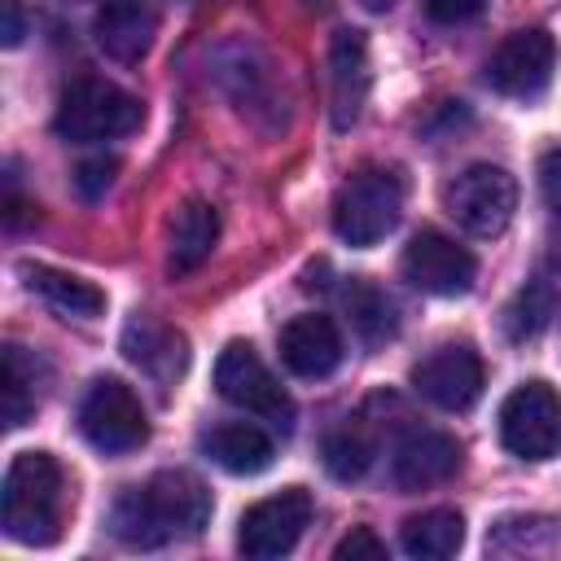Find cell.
<instances>
[{
  "label": "cell",
  "mask_w": 561,
  "mask_h": 561,
  "mask_svg": "<svg viewBox=\"0 0 561 561\" xmlns=\"http://www.w3.org/2000/svg\"><path fill=\"white\" fill-rule=\"evenodd\" d=\"M416 394H425L443 412H465L482 394V359L469 342H443L412 368Z\"/></svg>",
  "instance_id": "11"
},
{
  "label": "cell",
  "mask_w": 561,
  "mask_h": 561,
  "mask_svg": "<svg viewBox=\"0 0 561 561\" xmlns=\"http://www.w3.org/2000/svg\"><path fill=\"white\" fill-rule=\"evenodd\" d=\"M460 465V443L443 430H412L394 447V482L403 491H430L447 482Z\"/></svg>",
  "instance_id": "14"
},
{
  "label": "cell",
  "mask_w": 561,
  "mask_h": 561,
  "mask_svg": "<svg viewBox=\"0 0 561 561\" xmlns=\"http://www.w3.org/2000/svg\"><path fill=\"white\" fill-rule=\"evenodd\" d=\"M123 351H127V359H131L136 368H145V373L158 377V381L180 377V373H184V359H188V355H184V337H180L175 329L149 320V316H140V320H131V324L123 329Z\"/></svg>",
  "instance_id": "19"
},
{
  "label": "cell",
  "mask_w": 561,
  "mask_h": 561,
  "mask_svg": "<svg viewBox=\"0 0 561 561\" xmlns=\"http://www.w3.org/2000/svg\"><path fill=\"white\" fill-rule=\"evenodd\" d=\"M403 276L434 298H456L473 289L478 263L465 245H456L447 232L438 228H421L408 245H403Z\"/></svg>",
  "instance_id": "10"
},
{
  "label": "cell",
  "mask_w": 561,
  "mask_h": 561,
  "mask_svg": "<svg viewBox=\"0 0 561 561\" xmlns=\"http://www.w3.org/2000/svg\"><path fill=\"white\" fill-rule=\"evenodd\" d=\"M307 522H311V495L302 486H285V491H276V495H267L241 513L237 548L250 561H276L285 552H294Z\"/></svg>",
  "instance_id": "9"
},
{
  "label": "cell",
  "mask_w": 561,
  "mask_h": 561,
  "mask_svg": "<svg viewBox=\"0 0 561 561\" xmlns=\"http://www.w3.org/2000/svg\"><path fill=\"white\" fill-rule=\"evenodd\" d=\"M145 118L140 101L131 92H123L118 83L110 79H75L61 88V101H57V114H53V131L70 145H96V140H114V136H127L136 131Z\"/></svg>",
  "instance_id": "3"
},
{
  "label": "cell",
  "mask_w": 561,
  "mask_h": 561,
  "mask_svg": "<svg viewBox=\"0 0 561 561\" xmlns=\"http://www.w3.org/2000/svg\"><path fill=\"white\" fill-rule=\"evenodd\" d=\"M206 456L237 473V478H250V473H263L272 465V438L259 430V425H245V421H224L215 425L206 438H202Z\"/></svg>",
  "instance_id": "20"
},
{
  "label": "cell",
  "mask_w": 561,
  "mask_h": 561,
  "mask_svg": "<svg viewBox=\"0 0 561 561\" xmlns=\"http://www.w3.org/2000/svg\"><path fill=\"white\" fill-rule=\"evenodd\" d=\"M399 215H403V175L394 167H364L333 197V232L355 250L377 245L399 224Z\"/></svg>",
  "instance_id": "4"
},
{
  "label": "cell",
  "mask_w": 561,
  "mask_h": 561,
  "mask_svg": "<svg viewBox=\"0 0 561 561\" xmlns=\"http://www.w3.org/2000/svg\"><path fill=\"white\" fill-rule=\"evenodd\" d=\"M373 465V443L359 425H337L324 434V469L337 478V482H355L364 478Z\"/></svg>",
  "instance_id": "23"
},
{
  "label": "cell",
  "mask_w": 561,
  "mask_h": 561,
  "mask_svg": "<svg viewBox=\"0 0 561 561\" xmlns=\"http://www.w3.org/2000/svg\"><path fill=\"white\" fill-rule=\"evenodd\" d=\"M215 390L232 408H241V412H250L259 421H272L276 430L294 425V399L272 377V368L254 355L250 342H228L219 351V359H215Z\"/></svg>",
  "instance_id": "5"
},
{
  "label": "cell",
  "mask_w": 561,
  "mask_h": 561,
  "mask_svg": "<svg viewBox=\"0 0 561 561\" xmlns=\"http://www.w3.org/2000/svg\"><path fill=\"white\" fill-rule=\"evenodd\" d=\"M346 311H351L355 329H359L368 342H381V337L394 333V307H390V298H386L377 285H368V280H351V289H346Z\"/></svg>",
  "instance_id": "24"
},
{
  "label": "cell",
  "mask_w": 561,
  "mask_h": 561,
  "mask_svg": "<svg viewBox=\"0 0 561 561\" xmlns=\"http://www.w3.org/2000/svg\"><path fill=\"white\" fill-rule=\"evenodd\" d=\"M552 311H557V294H552V285L535 280V285L517 289V298H513V302L504 307V333H508L513 342L539 337V333L548 329Z\"/></svg>",
  "instance_id": "22"
},
{
  "label": "cell",
  "mask_w": 561,
  "mask_h": 561,
  "mask_svg": "<svg viewBox=\"0 0 561 561\" xmlns=\"http://www.w3.org/2000/svg\"><path fill=\"white\" fill-rule=\"evenodd\" d=\"M0 18H4V26H0V35H4V48H18V44H22V35H26V22H22V4H18V0H0Z\"/></svg>",
  "instance_id": "30"
},
{
  "label": "cell",
  "mask_w": 561,
  "mask_h": 561,
  "mask_svg": "<svg viewBox=\"0 0 561 561\" xmlns=\"http://www.w3.org/2000/svg\"><path fill=\"white\" fill-rule=\"evenodd\" d=\"M465 543V517L456 508H425L403 522L399 548L416 561H443Z\"/></svg>",
  "instance_id": "21"
},
{
  "label": "cell",
  "mask_w": 561,
  "mask_h": 561,
  "mask_svg": "<svg viewBox=\"0 0 561 561\" xmlns=\"http://www.w3.org/2000/svg\"><path fill=\"white\" fill-rule=\"evenodd\" d=\"M333 557H337V561H346V557H351V561H359V557H368V561H381V557H386V543H381V539H377L368 526H355L346 539H337Z\"/></svg>",
  "instance_id": "26"
},
{
  "label": "cell",
  "mask_w": 561,
  "mask_h": 561,
  "mask_svg": "<svg viewBox=\"0 0 561 561\" xmlns=\"http://www.w3.org/2000/svg\"><path fill=\"white\" fill-rule=\"evenodd\" d=\"M18 272H22V280H26V289H31L35 298H44V302H48L53 311H61V316L92 320V316L105 311V294H101L92 280H83V276H70V272L44 267V263H22Z\"/></svg>",
  "instance_id": "18"
},
{
  "label": "cell",
  "mask_w": 561,
  "mask_h": 561,
  "mask_svg": "<svg viewBox=\"0 0 561 561\" xmlns=\"http://www.w3.org/2000/svg\"><path fill=\"white\" fill-rule=\"evenodd\" d=\"M486 9V0H425V13L443 26H456V22H469Z\"/></svg>",
  "instance_id": "28"
},
{
  "label": "cell",
  "mask_w": 561,
  "mask_h": 561,
  "mask_svg": "<svg viewBox=\"0 0 561 561\" xmlns=\"http://www.w3.org/2000/svg\"><path fill=\"white\" fill-rule=\"evenodd\" d=\"M539 193L552 210H561V145H552L543 158H539Z\"/></svg>",
  "instance_id": "29"
},
{
  "label": "cell",
  "mask_w": 561,
  "mask_h": 561,
  "mask_svg": "<svg viewBox=\"0 0 561 561\" xmlns=\"http://www.w3.org/2000/svg\"><path fill=\"white\" fill-rule=\"evenodd\" d=\"M276 346H280L285 368H289L294 377H307V381L329 377V373L342 364V333H337V324H333L329 316H320V311L294 316V320L280 329Z\"/></svg>",
  "instance_id": "13"
},
{
  "label": "cell",
  "mask_w": 561,
  "mask_h": 561,
  "mask_svg": "<svg viewBox=\"0 0 561 561\" xmlns=\"http://www.w3.org/2000/svg\"><path fill=\"white\" fill-rule=\"evenodd\" d=\"M210 522V491L184 469H162L114 500L110 526L127 548H162L171 539H193Z\"/></svg>",
  "instance_id": "1"
},
{
  "label": "cell",
  "mask_w": 561,
  "mask_h": 561,
  "mask_svg": "<svg viewBox=\"0 0 561 561\" xmlns=\"http://www.w3.org/2000/svg\"><path fill=\"white\" fill-rule=\"evenodd\" d=\"M215 241H219V210L202 197H188L171 215V228H167V267H171V276L197 272L210 259Z\"/></svg>",
  "instance_id": "17"
},
{
  "label": "cell",
  "mask_w": 561,
  "mask_h": 561,
  "mask_svg": "<svg viewBox=\"0 0 561 561\" xmlns=\"http://www.w3.org/2000/svg\"><path fill=\"white\" fill-rule=\"evenodd\" d=\"M557 66V44L543 26H526L513 31L486 61V83L504 96H535L548 88Z\"/></svg>",
  "instance_id": "12"
},
{
  "label": "cell",
  "mask_w": 561,
  "mask_h": 561,
  "mask_svg": "<svg viewBox=\"0 0 561 561\" xmlns=\"http://www.w3.org/2000/svg\"><path fill=\"white\" fill-rule=\"evenodd\" d=\"M79 430L83 438L105 451V456H123V451H136L145 438H149V421H145V408L136 399V390L118 377H96L79 403Z\"/></svg>",
  "instance_id": "7"
},
{
  "label": "cell",
  "mask_w": 561,
  "mask_h": 561,
  "mask_svg": "<svg viewBox=\"0 0 561 561\" xmlns=\"http://www.w3.org/2000/svg\"><path fill=\"white\" fill-rule=\"evenodd\" d=\"M447 215L473 237H500L517 210V180L504 167L473 162L443 188Z\"/></svg>",
  "instance_id": "6"
},
{
  "label": "cell",
  "mask_w": 561,
  "mask_h": 561,
  "mask_svg": "<svg viewBox=\"0 0 561 561\" xmlns=\"http://www.w3.org/2000/svg\"><path fill=\"white\" fill-rule=\"evenodd\" d=\"M329 101L333 127H351L368 101V44L364 31H337L329 48Z\"/></svg>",
  "instance_id": "16"
},
{
  "label": "cell",
  "mask_w": 561,
  "mask_h": 561,
  "mask_svg": "<svg viewBox=\"0 0 561 561\" xmlns=\"http://www.w3.org/2000/svg\"><path fill=\"white\" fill-rule=\"evenodd\" d=\"M114 171H118L114 158H96V162H83V167L75 171V184H79L83 197H101V193L114 184Z\"/></svg>",
  "instance_id": "27"
},
{
  "label": "cell",
  "mask_w": 561,
  "mask_h": 561,
  "mask_svg": "<svg viewBox=\"0 0 561 561\" xmlns=\"http://www.w3.org/2000/svg\"><path fill=\"white\" fill-rule=\"evenodd\" d=\"M500 443L517 460H548L561 451V394L548 381H522L500 403Z\"/></svg>",
  "instance_id": "8"
},
{
  "label": "cell",
  "mask_w": 561,
  "mask_h": 561,
  "mask_svg": "<svg viewBox=\"0 0 561 561\" xmlns=\"http://www.w3.org/2000/svg\"><path fill=\"white\" fill-rule=\"evenodd\" d=\"M4 535L18 543H53L61 530V465L48 451H18L4 469Z\"/></svg>",
  "instance_id": "2"
},
{
  "label": "cell",
  "mask_w": 561,
  "mask_h": 561,
  "mask_svg": "<svg viewBox=\"0 0 561 561\" xmlns=\"http://www.w3.org/2000/svg\"><path fill=\"white\" fill-rule=\"evenodd\" d=\"M35 377H26V359H22V346H4V425H22L31 412H35V390H31Z\"/></svg>",
  "instance_id": "25"
},
{
  "label": "cell",
  "mask_w": 561,
  "mask_h": 561,
  "mask_svg": "<svg viewBox=\"0 0 561 561\" xmlns=\"http://www.w3.org/2000/svg\"><path fill=\"white\" fill-rule=\"evenodd\" d=\"M153 31H158V13L149 0H105L96 9V22H92L101 53L123 61V66H131L149 53Z\"/></svg>",
  "instance_id": "15"
}]
</instances>
